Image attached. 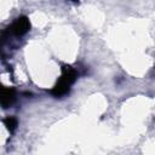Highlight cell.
Instances as JSON below:
<instances>
[{
    "instance_id": "cell-1",
    "label": "cell",
    "mask_w": 155,
    "mask_h": 155,
    "mask_svg": "<svg viewBox=\"0 0 155 155\" xmlns=\"http://www.w3.org/2000/svg\"><path fill=\"white\" fill-rule=\"evenodd\" d=\"M76 79H78V71L75 70V68L68 64L62 65V74L58 78L54 86L52 87V90L50 91V93L56 98H61L68 94Z\"/></svg>"
},
{
    "instance_id": "cell-2",
    "label": "cell",
    "mask_w": 155,
    "mask_h": 155,
    "mask_svg": "<svg viewBox=\"0 0 155 155\" xmlns=\"http://www.w3.org/2000/svg\"><path fill=\"white\" fill-rule=\"evenodd\" d=\"M30 29V21L27 16H19L17 17L11 25H8L6 28V30L2 34H11L13 36L21 38L23 35H25Z\"/></svg>"
},
{
    "instance_id": "cell-3",
    "label": "cell",
    "mask_w": 155,
    "mask_h": 155,
    "mask_svg": "<svg viewBox=\"0 0 155 155\" xmlns=\"http://www.w3.org/2000/svg\"><path fill=\"white\" fill-rule=\"evenodd\" d=\"M16 99V90L13 87H2L1 93H0V101H1V107L4 109H7L13 104Z\"/></svg>"
},
{
    "instance_id": "cell-4",
    "label": "cell",
    "mask_w": 155,
    "mask_h": 155,
    "mask_svg": "<svg viewBox=\"0 0 155 155\" xmlns=\"http://www.w3.org/2000/svg\"><path fill=\"white\" fill-rule=\"evenodd\" d=\"M4 125H5L6 128L12 133V132L17 128V126H18V120H17L15 116H7V117L4 119Z\"/></svg>"
},
{
    "instance_id": "cell-5",
    "label": "cell",
    "mask_w": 155,
    "mask_h": 155,
    "mask_svg": "<svg viewBox=\"0 0 155 155\" xmlns=\"http://www.w3.org/2000/svg\"><path fill=\"white\" fill-rule=\"evenodd\" d=\"M73 1H75V2H76V1H79V0H73Z\"/></svg>"
}]
</instances>
